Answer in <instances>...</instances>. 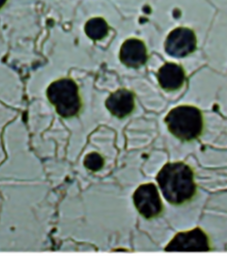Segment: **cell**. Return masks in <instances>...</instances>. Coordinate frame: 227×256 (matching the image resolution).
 Segmentation results:
<instances>
[{
    "instance_id": "8fae6325",
    "label": "cell",
    "mask_w": 227,
    "mask_h": 256,
    "mask_svg": "<svg viewBox=\"0 0 227 256\" xmlns=\"http://www.w3.org/2000/svg\"><path fill=\"white\" fill-rule=\"evenodd\" d=\"M104 160L101 155L96 152L88 154L84 160V166L92 172L100 171L103 168Z\"/></svg>"
},
{
    "instance_id": "52a82bcc",
    "label": "cell",
    "mask_w": 227,
    "mask_h": 256,
    "mask_svg": "<svg viewBox=\"0 0 227 256\" xmlns=\"http://www.w3.org/2000/svg\"><path fill=\"white\" fill-rule=\"evenodd\" d=\"M120 58L128 67L136 68L144 65L148 60L146 44L138 39H128L121 46Z\"/></svg>"
},
{
    "instance_id": "6da1fadb",
    "label": "cell",
    "mask_w": 227,
    "mask_h": 256,
    "mask_svg": "<svg viewBox=\"0 0 227 256\" xmlns=\"http://www.w3.org/2000/svg\"><path fill=\"white\" fill-rule=\"evenodd\" d=\"M156 180L164 198L172 204H184L191 200L196 193L193 170L184 162L166 164Z\"/></svg>"
},
{
    "instance_id": "9c48e42d",
    "label": "cell",
    "mask_w": 227,
    "mask_h": 256,
    "mask_svg": "<svg viewBox=\"0 0 227 256\" xmlns=\"http://www.w3.org/2000/svg\"><path fill=\"white\" fill-rule=\"evenodd\" d=\"M158 78L160 86L166 90H177L184 83V70L175 64H167L160 70Z\"/></svg>"
},
{
    "instance_id": "3957f363",
    "label": "cell",
    "mask_w": 227,
    "mask_h": 256,
    "mask_svg": "<svg viewBox=\"0 0 227 256\" xmlns=\"http://www.w3.org/2000/svg\"><path fill=\"white\" fill-rule=\"evenodd\" d=\"M48 100L56 107V112L64 118H71L82 107L77 84L70 79L54 82L46 92Z\"/></svg>"
},
{
    "instance_id": "ba28073f",
    "label": "cell",
    "mask_w": 227,
    "mask_h": 256,
    "mask_svg": "<svg viewBox=\"0 0 227 256\" xmlns=\"http://www.w3.org/2000/svg\"><path fill=\"white\" fill-rule=\"evenodd\" d=\"M106 106L114 116L118 118H124L134 110V95L127 90H119L110 96L106 102Z\"/></svg>"
},
{
    "instance_id": "7c38bea8",
    "label": "cell",
    "mask_w": 227,
    "mask_h": 256,
    "mask_svg": "<svg viewBox=\"0 0 227 256\" xmlns=\"http://www.w3.org/2000/svg\"><path fill=\"white\" fill-rule=\"evenodd\" d=\"M8 0H0V10L3 8L4 6L7 3Z\"/></svg>"
},
{
    "instance_id": "5b68a950",
    "label": "cell",
    "mask_w": 227,
    "mask_h": 256,
    "mask_svg": "<svg viewBox=\"0 0 227 256\" xmlns=\"http://www.w3.org/2000/svg\"><path fill=\"white\" fill-rule=\"evenodd\" d=\"M136 210L144 218L150 220L163 210V204L156 186L152 183L140 185L133 194Z\"/></svg>"
},
{
    "instance_id": "7a4b0ae2",
    "label": "cell",
    "mask_w": 227,
    "mask_h": 256,
    "mask_svg": "<svg viewBox=\"0 0 227 256\" xmlns=\"http://www.w3.org/2000/svg\"><path fill=\"white\" fill-rule=\"evenodd\" d=\"M165 122L170 132L184 142L196 140L202 134V113L192 106H180L172 109Z\"/></svg>"
},
{
    "instance_id": "8992f818",
    "label": "cell",
    "mask_w": 227,
    "mask_h": 256,
    "mask_svg": "<svg viewBox=\"0 0 227 256\" xmlns=\"http://www.w3.org/2000/svg\"><path fill=\"white\" fill-rule=\"evenodd\" d=\"M197 39L191 29L180 27L170 32L166 42V50L174 58H184L196 50Z\"/></svg>"
},
{
    "instance_id": "30bf717a",
    "label": "cell",
    "mask_w": 227,
    "mask_h": 256,
    "mask_svg": "<svg viewBox=\"0 0 227 256\" xmlns=\"http://www.w3.org/2000/svg\"><path fill=\"white\" fill-rule=\"evenodd\" d=\"M86 34L93 40H97L104 38L108 32V25L104 20L96 18L90 20L85 27Z\"/></svg>"
},
{
    "instance_id": "277c9868",
    "label": "cell",
    "mask_w": 227,
    "mask_h": 256,
    "mask_svg": "<svg viewBox=\"0 0 227 256\" xmlns=\"http://www.w3.org/2000/svg\"><path fill=\"white\" fill-rule=\"evenodd\" d=\"M210 250L208 234L200 228L178 232L165 248L166 252H207Z\"/></svg>"
}]
</instances>
